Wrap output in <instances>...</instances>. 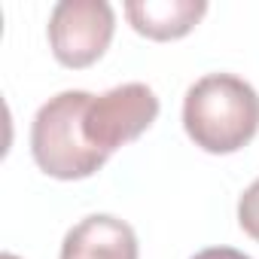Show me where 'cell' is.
Segmentation results:
<instances>
[{"mask_svg": "<svg viewBox=\"0 0 259 259\" xmlns=\"http://www.w3.org/2000/svg\"><path fill=\"white\" fill-rule=\"evenodd\" d=\"M183 128L204 153H238L259 132V95L235 73H207L186 92Z\"/></svg>", "mask_w": 259, "mask_h": 259, "instance_id": "obj_1", "label": "cell"}, {"mask_svg": "<svg viewBox=\"0 0 259 259\" xmlns=\"http://www.w3.org/2000/svg\"><path fill=\"white\" fill-rule=\"evenodd\" d=\"M89 92H61L49 98L31 125V156L37 168L55 180H85L98 174L107 159L85 141L82 110Z\"/></svg>", "mask_w": 259, "mask_h": 259, "instance_id": "obj_2", "label": "cell"}, {"mask_svg": "<svg viewBox=\"0 0 259 259\" xmlns=\"http://www.w3.org/2000/svg\"><path fill=\"white\" fill-rule=\"evenodd\" d=\"M159 116V98L144 82H122L104 95H89L82 110L85 141L110 159L119 147L138 141Z\"/></svg>", "mask_w": 259, "mask_h": 259, "instance_id": "obj_3", "label": "cell"}, {"mask_svg": "<svg viewBox=\"0 0 259 259\" xmlns=\"http://www.w3.org/2000/svg\"><path fill=\"white\" fill-rule=\"evenodd\" d=\"M116 31V16L107 0H61L49 16V46L58 64L89 67L95 64Z\"/></svg>", "mask_w": 259, "mask_h": 259, "instance_id": "obj_4", "label": "cell"}, {"mask_svg": "<svg viewBox=\"0 0 259 259\" xmlns=\"http://www.w3.org/2000/svg\"><path fill=\"white\" fill-rule=\"evenodd\" d=\"M61 259H138V235L110 213H92L64 235Z\"/></svg>", "mask_w": 259, "mask_h": 259, "instance_id": "obj_5", "label": "cell"}, {"mask_svg": "<svg viewBox=\"0 0 259 259\" xmlns=\"http://www.w3.org/2000/svg\"><path fill=\"white\" fill-rule=\"evenodd\" d=\"M207 13L204 0H128L125 16L132 28L150 40H180Z\"/></svg>", "mask_w": 259, "mask_h": 259, "instance_id": "obj_6", "label": "cell"}, {"mask_svg": "<svg viewBox=\"0 0 259 259\" xmlns=\"http://www.w3.org/2000/svg\"><path fill=\"white\" fill-rule=\"evenodd\" d=\"M238 223L241 229L259 244V177L244 189L241 201H238Z\"/></svg>", "mask_w": 259, "mask_h": 259, "instance_id": "obj_7", "label": "cell"}, {"mask_svg": "<svg viewBox=\"0 0 259 259\" xmlns=\"http://www.w3.org/2000/svg\"><path fill=\"white\" fill-rule=\"evenodd\" d=\"M192 259H250V256L241 250H232V247H207V250L195 253Z\"/></svg>", "mask_w": 259, "mask_h": 259, "instance_id": "obj_8", "label": "cell"}, {"mask_svg": "<svg viewBox=\"0 0 259 259\" xmlns=\"http://www.w3.org/2000/svg\"><path fill=\"white\" fill-rule=\"evenodd\" d=\"M0 259H19V256H13V253H4V256H0Z\"/></svg>", "mask_w": 259, "mask_h": 259, "instance_id": "obj_9", "label": "cell"}]
</instances>
